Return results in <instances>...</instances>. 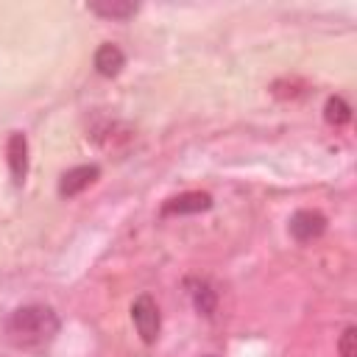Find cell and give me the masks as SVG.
Listing matches in <instances>:
<instances>
[{"instance_id":"obj_1","label":"cell","mask_w":357,"mask_h":357,"mask_svg":"<svg viewBox=\"0 0 357 357\" xmlns=\"http://www.w3.org/2000/svg\"><path fill=\"white\" fill-rule=\"evenodd\" d=\"M59 315L45 304H25L6 321V335L17 346H45L59 335Z\"/></svg>"},{"instance_id":"obj_2","label":"cell","mask_w":357,"mask_h":357,"mask_svg":"<svg viewBox=\"0 0 357 357\" xmlns=\"http://www.w3.org/2000/svg\"><path fill=\"white\" fill-rule=\"evenodd\" d=\"M131 321H134L142 343H148V346L156 343L159 329H162V315H159V307H156V301L151 296L142 293V296L134 298V304H131Z\"/></svg>"},{"instance_id":"obj_3","label":"cell","mask_w":357,"mask_h":357,"mask_svg":"<svg viewBox=\"0 0 357 357\" xmlns=\"http://www.w3.org/2000/svg\"><path fill=\"white\" fill-rule=\"evenodd\" d=\"M324 231H326V218H324L318 209H298V212L290 218V234H293L298 243L318 240Z\"/></svg>"},{"instance_id":"obj_4","label":"cell","mask_w":357,"mask_h":357,"mask_svg":"<svg viewBox=\"0 0 357 357\" xmlns=\"http://www.w3.org/2000/svg\"><path fill=\"white\" fill-rule=\"evenodd\" d=\"M212 206V195L209 192H201V190H190V192H181V195H173L165 201L162 206V215H195V212H206Z\"/></svg>"},{"instance_id":"obj_5","label":"cell","mask_w":357,"mask_h":357,"mask_svg":"<svg viewBox=\"0 0 357 357\" xmlns=\"http://www.w3.org/2000/svg\"><path fill=\"white\" fill-rule=\"evenodd\" d=\"M98 176H100V167H98V165H78V167H70V170L61 173V178H59V195H61V198H73V195L84 192Z\"/></svg>"},{"instance_id":"obj_6","label":"cell","mask_w":357,"mask_h":357,"mask_svg":"<svg viewBox=\"0 0 357 357\" xmlns=\"http://www.w3.org/2000/svg\"><path fill=\"white\" fill-rule=\"evenodd\" d=\"M6 159H8V170H11L14 184H22L25 176H28V139H25L22 131H14V134L8 137Z\"/></svg>"},{"instance_id":"obj_7","label":"cell","mask_w":357,"mask_h":357,"mask_svg":"<svg viewBox=\"0 0 357 357\" xmlns=\"http://www.w3.org/2000/svg\"><path fill=\"white\" fill-rule=\"evenodd\" d=\"M123 64H126V56H123V50H120L117 45L103 42V45L95 50V70H98L100 75L114 78V75L123 70Z\"/></svg>"},{"instance_id":"obj_8","label":"cell","mask_w":357,"mask_h":357,"mask_svg":"<svg viewBox=\"0 0 357 357\" xmlns=\"http://www.w3.org/2000/svg\"><path fill=\"white\" fill-rule=\"evenodd\" d=\"M187 293L192 298V307L201 312V315H212L215 307H218V296L215 290L204 282V279H187Z\"/></svg>"},{"instance_id":"obj_9","label":"cell","mask_w":357,"mask_h":357,"mask_svg":"<svg viewBox=\"0 0 357 357\" xmlns=\"http://www.w3.org/2000/svg\"><path fill=\"white\" fill-rule=\"evenodd\" d=\"M89 11L106 20H128L137 14V3H95L89 6Z\"/></svg>"},{"instance_id":"obj_10","label":"cell","mask_w":357,"mask_h":357,"mask_svg":"<svg viewBox=\"0 0 357 357\" xmlns=\"http://www.w3.org/2000/svg\"><path fill=\"white\" fill-rule=\"evenodd\" d=\"M324 117H326V123H332V126H346V123L351 120V106H349L340 95H335V98L326 100Z\"/></svg>"},{"instance_id":"obj_11","label":"cell","mask_w":357,"mask_h":357,"mask_svg":"<svg viewBox=\"0 0 357 357\" xmlns=\"http://www.w3.org/2000/svg\"><path fill=\"white\" fill-rule=\"evenodd\" d=\"M337 351L340 357H357V329L354 326H346L340 340H337Z\"/></svg>"},{"instance_id":"obj_12","label":"cell","mask_w":357,"mask_h":357,"mask_svg":"<svg viewBox=\"0 0 357 357\" xmlns=\"http://www.w3.org/2000/svg\"><path fill=\"white\" fill-rule=\"evenodd\" d=\"M209 357H212V354H209Z\"/></svg>"}]
</instances>
